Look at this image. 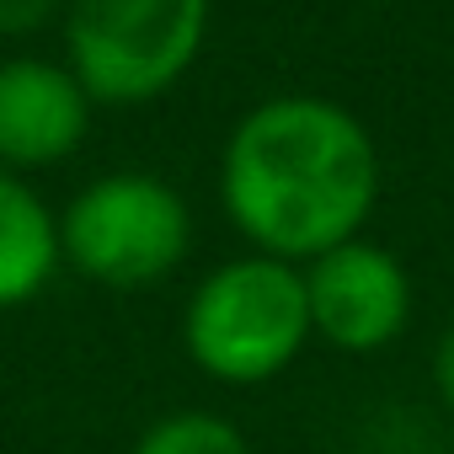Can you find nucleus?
I'll return each mask as SVG.
<instances>
[{
  "instance_id": "nucleus-6",
  "label": "nucleus",
  "mask_w": 454,
  "mask_h": 454,
  "mask_svg": "<svg viewBox=\"0 0 454 454\" xmlns=\"http://www.w3.org/2000/svg\"><path fill=\"white\" fill-rule=\"evenodd\" d=\"M91 134V97L81 81L38 54L0 59V166L27 176L70 160Z\"/></svg>"
},
{
  "instance_id": "nucleus-3",
  "label": "nucleus",
  "mask_w": 454,
  "mask_h": 454,
  "mask_svg": "<svg viewBox=\"0 0 454 454\" xmlns=\"http://www.w3.org/2000/svg\"><path fill=\"white\" fill-rule=\"evenodd\" d=\"M208 38V0H70L65 70L107 107L166 97Z\"/></svg>"
},
{
  "instance_id": "nucleus-9",
  "label": "nucleus",
  "mask_w": 454,
  "mask_h": 454,
  "mask_svg": "<svg viewBox=\"0 0 454 454\" xmlns=\"http://www.w3.org/2000/svg\"><path fill=\"white\" fill-rule=\"evenodd\" d=\"M59 12V0H0V38H27Z\"/></svg>"
},
{
  "instance_id": "nucleus-10",
  "label": "nucleus",
  "mask_w": 454,
  "mask_h": 454,
  "mask_svg": "<svg viewBox=\"0 0 454 454\" xmlns=\"http://www.w3.org/2000/svg\"><path fill=\"white\" fill-rule=\"evenodd\" d=\"M433 390H438V401L454 411V326L433 342Z\"/></svg>"
},
{
  "instance_id": "nucleus-7",
  "label": "nucleus",
  "mask_w": 454,
  "mask_h": 454,
  "mask_svg": "<svg viewBox=\"0 0 454 454\" xmlns=\"http://www.w3.org/2000/svg\"><path fill=\"white\" fill-rule=\"evenodd\" d=\"M59 268V214L33 192L27 176L0 166V316L33 305Z\"/></svg>"
},
{
  "instance_id": "nucleus-2",
  "label": "nucleus",
  "mask_w": 454,
  "mask_h": 454,
  "mask_svg": "<svg viewBox=\"0 0 454 454\" xmlns=\"http://www.w3.org/2000/svg\"><path fill=\"white\" fill-rule=\"evenodd\" d=\"M182 348L214 385H268L310 348V305L294 262L247 252L203 273L182 305Z\"/></svg>"
},
{
  "instance_id": "nucleus-5",
  "label": "nucleus",
  "mask_w": 454,
  "mask_h": 454,
  "mask_svg": "<svg viewBox=\"0 0 454 454\" xmlns=\"http://www.w3.org/2000/svg\"><path fill=\"white\" fill-rule=\"evenodd\" d=\"M300 278L310 305V337L348 358L385 353L411 326V273L380 241L353 236L305 262Z\"/></svg>"
},
{
  "instance_id": "nucleus-1",
  "label": "nucleus",
  "mask_w": 454,
  "mask_h": 454,
  "mask_svg": "<svg viewBox=\"0 0 454 454\" xmlns=\"http://www.w3.org/2000/svg\"><path fill=\"white\" fill-rule=\"evenodd\" d=\"M380 198L374 134L332 97H268L231 129L219 150V203L252 252L316 262L364 236Z\"/></svg>"
},
{
  "instance_id": "nucleus-4",
  "label": "nucleus",
  "mask_w": 454,
  "mask_h": 454,
  "mask_svg": "<svg viewBox=\"0 0 454 454\" xmlns=\"http://www.w3.org/2000/svg\"><path fill=\"white\" fill-rule=\"evenodd\" d=\"M192 252L187 198L150 171H107L59 214V257L102 289H150Z\"/></svg>"
},
{
  "instance_id": "nucleus-8",
  "label": "nucleus",
  "mask_w": 454,
  "mask_h": 454,
  "mask_svg": "<svg viewBox=\"0 0 454 454\" xmlns=\"http://www.w3.org/2000/svg\"><path fill=\"white\" fill-rule=\"evenodd\" d=\"M129 454H257L252 438L231 422V417H219V411H166L155 417Z\"/></svg>"
}]
</instances>
